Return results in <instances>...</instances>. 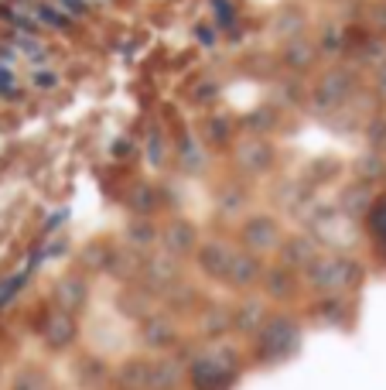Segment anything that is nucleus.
Here are the masks:
<instances>
[{"instance_id":"nucleus-1","label":"nucleus","mask_w":386,"mask_h":390,"mask_svg":"<svg viewBox=\"0 0 386 390\" xmlns=\"http://www.w3.org/2000/svg\"><path fill=\"white\" fill-rule=\"evenodd\" d=\"M373 233L380 236V243L386 247V198L376 205V209H373Z\"/></svg>"}]
</instances>
